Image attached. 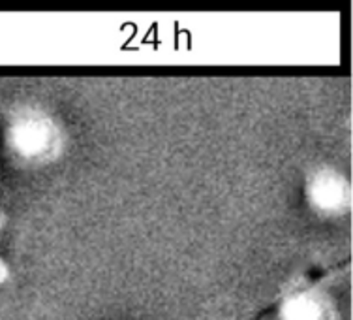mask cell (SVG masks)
<instances>
[{
  "mask_svg": "<svg viewBox=\"0 0 353 320\" xmlns=\"http://www.w3.org/2000/svg\"><path fill=\"white\" fill-rule=\"evenodd\" d=\"M308 200L321 213H339L347 202V185L339 171L319 170L308 181Z\"/></svg>",
  "mask_w": 353,
  "mask_h": 320,
  "instance_id": "cell-1",
  "label": "cell"
},
{
  "mask_svg": "<svg viewBox=\"0 0 353 320\" xmlns=\"http://www.w3.org/2000/svg\"><path fill=\"white\" fill-rule=\"evenodd\" d=\"M8 140L19 155L32 157L46 151L51 142V132L38 119H21L12 124V129L8 132Z\"/></svg>",
  "mask_w": 353,
  "mask_h": 320,
  "instance_id": "cell-2",
  "label": "cell"
},
{
  "mask_svg": "<svg viewBox=\"0 0 353 320\" xmlns=\"http://www.w3.org/2000/svg\"><path fill=\"white\" fill-rule=\"evenodd\" d=\"M321 303L310 292H299L290 296L282 303L280 319L282 320H321Z\"/></svg>",
  "mask_w": 353,
  "mask_h": 320,
  "instance_id": "cell-3",
  "label": "cell"
},
{
  "mask_svg": "<svg viewBox=\"0 0 353 320\" xmlns=\"http://www.w3.org/2000/svg\"><path fill=\"white\" fill-rule=\"evenodd\" d=\"M6 277H8V267H6V264L0 260V283H4V281H6Z\"/></svg>",
  "mask_w": 353,
  "mask_h": 320,
  "instance_id": "cell-4",
  "label": "cell"
}]
</instances>
